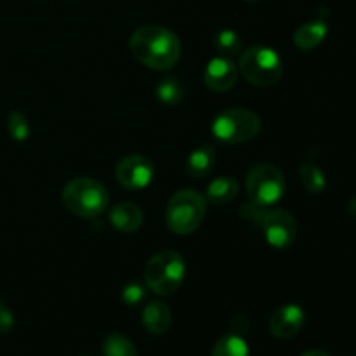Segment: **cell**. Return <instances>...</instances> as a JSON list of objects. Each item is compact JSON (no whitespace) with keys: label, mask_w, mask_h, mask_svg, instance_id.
<instances>
[{"label":"cell","mask_w":356,"mask_h":356,"mask_svg":"<svg viewBox=\"0 0 356 356\" xmlns=\"http://www.w3.org/2000/svg\"><path fill=\"white\" fill-rule=\"evenodd\" d=\"M259 222L263 226L268 243L275 249H289L296 242L298 222H296L294 216L289 214L284 209L263 212Z\"/></svg>","instance_id":"ba28073f"},{"label":"cell","mask_w":356,"mask_h":356,"mask_svg":"<svg viewBox=\"0 0 356 356\" xmlns=\"http://www.w3.org/2000/svg\"><path fill=\"white\" fill-rule=\"evenodd\" d=\"M183 86L176 79H165L156 87V96L165 104H177L183 99Z\"/></svg>","instance_id":"ffe728a7"},{"label":"cell","mask_w":356,"mask_h":356,"mask_svg":"<svg viewBox=\"0 0 356 356\" xmlns=\"http://www.w3.org/2000/svg\"><path fill=\"white\" fill-rule=\"evenodd\" d=\"M305 325V312L298 305H285L278 308L270 318V332L277 339H291Z\"/></svg>","instance_id":"30bf717a"},{"label":"cell","mask_w":356,"mask_h":356,"mask_svg":"<svg viewBox=\"0 0 356 356\" xmlns=\"http://www.w3.org/2000/svg\"><path fill=\"white\" fill-rule=\"evenodd\" d=\"M327 24L323 21H312L302 26H299L294 33V44L298 45L301 51H309L315 49L316 45L322 44L327 37Z\"/></svg>","instance_id":"9a60e30c"},{"label":"cell","mask_w":356,"mask_h":356,"mask_svg":"<svg viewBox=\"0 0 356 356\" xmlns=\"http://www.w3.org/2000/svg\"><path fill=\"white\" fill-rule=\"evenodd\" d=\"M205 218V198L197 190H179L165 209L167 226L176 235H190Z\"/></svg>","instance_id":"3957f363"},{"label":"cell","mask_w":356,"mask_h":356,"mask_svg":"<svg viewBox=\"0 0 356 356\" xmlns=\"http://www.w3.org/2000/svg\"><path fill=\"white\" fill-rule=\"evenodd\" d=\"M184 268L183 257L174 250H162L148 261L145 268L146 287L159 296H170L183 284Z\"/></svg>","instance_id":"277c9868"},{"label":"cell","mask_w":356,"mask_h":356,"mask_svg":"<svg viewBox=\"0 0 356 356\" xmlns=\"http://www.w3.org/2000/svg\"><path fill=\"white\" fill-rule=\"evenodd\" d=\"M299 179H301L302 186L313 195L322 193L327 186L325 174L313 163H305V165L299 167Z\"/></svg>","instance_id":"ac0fdd59"},{"label":"cell","mask_w":356,"mask_h":356,"mask_svg":"<svg viewBox=\"0 0 356 356\" xmlns=\"http://www.w3.org/2000/svg\"><path fill=\"white\" fill-rule=\"evenodd\" d=\"M216 162V152L211 145H202L197 149L190 153L188 156V174L195 179H202V177L209 176L212 169H214Z\"/></svg>","instance_id":"5bb4252c"},{"label":"cell","mask_w":356,"mask_h":356,"mask_svg":"<svg viewBox=\"0 0 356 356\" xmlns=\"http://www.w3.org/2000/svg\"><path fill=\"white\" fill-rule=\"evenodd\" d=\"M131 52L139 63L152 70H170L181 56L176 33L159 24H145L132 33Z\"/></svg>","instance_id":"6da1fadb"},{"label":"cell","mask_w":356,"mask_h":356,"mask_svg":"<svg viewBox=\"0 0 356 356\" xmlns=\"http://www.w3.org/2000/svg\"><path fill=\"white\" fill-rule=\"evenodd\" d=\"M240 73L247 82L257 87H270L280 80L284 63L277 51L264 45H254L240 56Z\"/></svg>","instance_id":"5b68a950"},{"label":"cell","mask_w":356,"mask_h":356,"mask_svg":"<svg viewBox=\"0 0 356 356\" xmlns=\"http://www.w3.org/2000/svg\"><path fill=\"white\" fill-rule=\"evenodd\" d=\"M301 356H330V355L322 350H312V351H306V353H302Z\"/></svg>","instance_id":"d4e9b609"},{"label":"cell","mask_w":356,"mask_h":356,"mask_svg":"<svg viewBox=\"0 0 356 356\" xmlns=\"http://www.w3.org/2000/svg\"><path fill=\"white\" fill-rule=\"evenodd\" d=\"M0 306H2V302H0Z\"/></svg>","instance_id":"4316f807"},{"label":"cell","mask_w":356,"mask_h":356,"mask_svg":"<svg viewBox=\"0 0 356 356\" xmlns=\"http://www.w3.org/2000/svg\"><path fill=\"white\" fill-rule=\"evenodd\" d=\"M104 356H138L134 344L122 334H110L103 343Z\"/></svg>","instance_id":"d6986e66"},{"label":"cell","mask_w":356,"mask_h":356,"mask_svg":"<svg viewBox=\"0 0 356 356\" xmlns=\"http://www.w3.org/2000/svg\"><path fill=\"white\" fill-rule=\"evenodd\" d=\"M236 66L228 58H214L209 61L204 72V82L214 92H226L236 82Z\"/></svg>","instance_id":"8fae6325"},{"label":"cell","mask_w":356,"mask_h":356,"mask_svg":"<svg viewBox=\"0 0 356 356\" xmlns=\"http://www.w3.org/2000/svg\"><path fill=\"white\" fill-rule=\"evenodd\" d=\"M110 221L118 232H138L143 225V211L136 204L122 202L110 211Z\"/></svg>","instance_id":"7c38bea8"},{"label":"cell","mask_w":356,"mask_h":356,"mask_svg":"<svg viewBox=\"0 0 356 356\" xmlns=\"http://www.w3.org/2000/svg\"><path fill=\"white\" fill-rule=\"evenodd\" d=\"M216 47L221 54L232 56L240 52V47H242V40H240L238 35L232 30H222L221 33L216 37Z\"/></svg>","instance_id":"44dd1931"},{"label":"cell","mask_w":356,"mask_h":356,"mask_svg":"<svg viewBox=\"0 0 356 356\" xmlns=\"http://www.w3.org/2000/svg\"><path fill=\"white\" fill-rule=\"evenodd\" d=\"M7 129H9L10 138L16 139V141H24L30 136V125L28 120L17 111H13L7 118Z\"/></svg>","instance_id":"7402d4cb"},{"label":"cell","mask_w":356,"mask_h":356,"mask_svg":"<svg viewBox=\"0 0 356 356\" xmlns=\"http://www.w3.org/2000/svg\"><path fill=\"white\" fill-rule=\"evenodd\" d=\"M261 131V118L254 111L243 108H229L216 117L212 134L222 143H245L256 138Z\"/></svg>","instance_id":"52a82bcc"},{"label":"cell","mask_w":356,"mask_h":356,"mask_svg":"<svg viewBox=\"0 0 356 356\" xmlns=\"http://www.w3.org/2000/svg\"><path fill=\"white\" fill-rule=\"evenodd\" d=\"M247 195L250 204L266 209L278 204L285 193V177L278 167L270 163L254 165L247 174Z\"/></svg>","instance_id":"8992f818"},{"label":"cell","mask_w":356,"mask_h":356,"mask_svg":"<svg viewBox=\"0 0 356 356\" xmlns=\"http://www.w3.org/2000/svg\"><path fill=\"white\" fill-rule=\"evenodd\" d=\"M350 212H351V214H353V216H356V197H353V198H351V200H350Z\"/></svg>","instance_id":"484cf974"},{"label":"cell","mask_w":356,"mask_h":356,"mask_svg":"<svg viewBox=\"0 0 356 356\" xmlns=\"http://www.w3.org/2000/svg\"><path fill=\"white\" fill-rule=\"evenodd\" d=\"M172 322V313L170 308L162 301H152L143 309V325L149 334H165Z\"/></svg>","instance_id":"4fadbf2b"},{"label":"cell","mask_w":356,"mask_h":356,"mask_svg":"<svg viewBox=\"0 0 356 356\" xmlns=\"http://www.w3.org/2000/svg\"><path fill=\"white\" fill-rule=\"evenodd\" d=\"M212 356H249V344L238 334H226L216 343Z\"/></svg>","instance_id":"e0dca14e"},{"label":"cell","mask_w":356,"mask_h":356,"mask_svg":"<svg viewBox=\"0 0 356 356\" xmlns=\"http://www.w3.org/2000/svg\"><path fill=\"white\" fill-rule=\"evenodd\" d=\"M122 299L125 301V305L136 306L145 299V289H143L141 284L134 282V284L125 285L124 291H122Z\"/></svg>","instance_id":"603a6c76"},{"label":"cell","mask_w":356,"mask_h":356,"mask_svg":"<svg viewBox=\"0 0 356 356\" xmlns=\"http://www.w3.org/2000/svg\"><path fill=\"white\" fill-rule=\"evenodd\" d=\"M14 325V316L6 306H0V332H9Z\"/></svg>","instance_id":"cb8c5ba5"},{"label":"cell","mask_w":356,"mask_h":356,"mask_svg":"<svg viewBox=\"0 0 356 356\" xmlns=\"http://www.w3.org/2000/svg\"><path fill=\"white\" fill-rule=\"evenodd\" d=\"M108 202L106 188L90 177H75L63 190V204L79 218H97L106 211Z\"/></svg>","instance_id":"7a4b0ae2"},{"label":"cell","mask_w":356,"mask_h":356,"mask_svg":"<svg viewBox=\"0 0 356 356\" xmlns=\"http://www.w3.org/2000/svg\"><path fill=\"white\" fill-rule=\"evenodd\" d=\"M238 193V183L233 177L221 176L212 181L207 188V200L214 205H225Z\"/></svg>","instance_id":"2e32d148"},{"label":"cell","mask_w":356,"mask_h":356,"mask_svg":"<svg viewBox=\"0 0 356 356\" xmlns=\"http://www.w3.org/2000/svg\"><path fill=\"white\" fill-rule=\"evenodd\" d=\"M152 160L143 155H129L118 162L115 176L120 186L125 190H143L153 179Z\"/></svg>","instance_id":"9c48e42d"}]
</instances>
